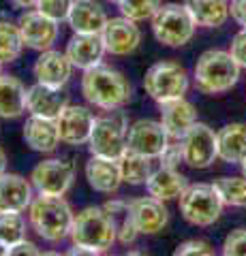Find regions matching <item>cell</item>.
I'll use <instances>...</instances> for the list:
<instances>
[{
    "instance_id": "6da1fadb",
    "label": "cell",
    "mask_w": 246,
    "mask_h": 256,
    "mask_svg": "<svg viewBox=\"0 0 246 256\" xmlns=\"http://www.w3.org/2000/svg\"><path fill=\"white\" fill-rule=\"evenodd\" d=\"M82 94L90 105L103 111H114L122 109L131 100L133 88L120 70L105 66V64H97V66L84 70Z\"/></svg>"
},
{
    "instance_id": "7a4b0ae2",
    "label": "cell",
    "mask_w": 246,
    "mask_h": 256,
    "mask_svg": "<svg viewBox=\"0 0 246 256\" xmlns=\"http://www.w3.org/2000/svg\"><path fill=\"white\" fill-rule=\"evenodd\" d=\"M30 224L37 230L39 237L45 242L58 244L65 237H69L71 226H73L75 214L71 205L60 194H41L33 198L30 203Z\"/></svg>"
},
{
    "instance_id": "3957f363",
    "label": "cell",
    "mask_w": 246,
    "mask_h": 256,
    "mask_svg": "<svg viewBox=\"0 0 246 256\" xmlns=\"http://www.w3.org/2000/svg\"><path fill=\"white\" fill-rule=\"evenodd\" d=\"M71 242L73 246L90 248L94 254L107 252L116 242V224L112 216L107 214L105 207H86L73 218V226H71Z\"/></svg>"
},
{
    "instance_id": "277c9868",
    "label": "cell",
    "mask_w": 246,
    "mask_h": 256,
    "mask_svg": "<svg viewBox=\"0 0 246 256\" xmlns=\"http://www.w3.org/2000/svg\"><path fill=\"white\" fill-rule=\"evenodd\" d=\"M240 64L229 52L208 50L195 64V86L203 94H223L237 84Z\"/></svg>"
},
{
    "instance_id": "5b68a950",
    "label": "cell",
    "mask_w": 246,
    "mask_h": 256,
    "mask_svg": "<svg viewBox=\"0 0 246 256\" xmlns=\"http://www.w3.org/2000/svg\"><path fill=\"white\" fill-rule=\"evenodd\" d=\"M223 198L214 184H193L180 194V214L193 226H210L220 218Z\"/></svg>"
},
{
    "instance_id": "8992f818",
    "label": "cell",
    "mask_w": 246,
    "mask_h": 256,
    "mask_svg": "<svg viewBox=\"0 0 246 256\" xmlns=\"http://www.w3.org/2000/svg\"><path fill=\"white\" fill-rule=\"evenodd\" d=\"M126 116L122 111H107L105 116L94 120L92 134L88 139V148L92 156L114 158L118 160L126 152Z\"/></svg>"
},
{
    "instance_id": "52a82bcc",
    "label": "cell",
    "mask_w": 246,
    "mask_h": 256,
    "mask_svg": "<svg viewBox=\"0 0 246 256\" xmlns=\"http://www.w3.org/2000/svg\"><path fill=\"white\" fill-rule=\"evenodd\" d=\"M152 32L158 43L167 47L186 45L195 34V22L184 4L167 2L161 4L152 15Z\"/></svg>"
},
{
    "instance_id": "ba28073f",
    "label": "cell",
    "mask_w": 246,
    "mask_h": 256,
    "mask_svg": "<svg viewBox=\"0 0 246 256\" xmlns=\"http://www.w3.org/2000/svg\"><path fill=\"white\" fill-rule=\"evenodd\" d=\"M144 90L158 105L173 98H182L188 90V73L178 62H156L146 70Z\"/></svg>"
},
{
    "instance_id": "9c48e42d",
    "label": "cell",
    "mask_w": 246,
    "mask_h": 256,
    "mask_svg": "<svg viewBox=\"0 0 246 256\" xmlns=\"http://www.w3.org/2000/svg\"><path fill=\"white\" fill-rule=\"evenodd\" d=\"M180 146H182V160L190 169H208L218 158L216 132L203 122H197L190 128L182 137Z\"/></svg>"
},
{
    "instance_id": "30bf717a",
    "label": "cell",
    "mask_w": 246,
    "mask_h": 256,
    "mask_svg": "<svg viewBox=\"0 0 246 256\" xmlns=\"http://www.w3.org/2000/svg\"><path fill=\"white\" fill-rule=\"evenodd\" d=\"M33 188L41 194H60L65 196L75 182V166L69 160L50 158L39 162L30 173Z\"/></svg>"
},
{
    "instance_id": "8fae6325",
    "label": "cell",
    "mask_w": 246,
    "mask_h": 256,
    "mask_svg": "<svg viewBox=\"0 0 246 256\" xmlns=\"http://www.w3.org/2000/svg\"><path fill=\"white\" fill-rule=\"evenodd\" d=\"M169 137L161 122L154 120H137L126 130V150L137 152L141 156L158 158L167 148Z\"/></svg>"
},
{
    "instance_id": "7c38bea8",
    "label": "cell",
    "mask_w": 246,
    "mask_h": 256,
    "mask_svg": "<svg viewBox=\"0 0 246 256\" xmlns=\"http://www.w3.org/2000/svg\"><path fill=\"white\" fill-rule=\"evenodd\" d=\"M18 26L22 32L24 45L30 47V50H37V52L52 50L58 38V22L45 18V15L37 9L22 13Z\"/></svg>"
},
{
    "instance_id": "4fadbf2b",
    "label": "cell",
    "mask_w": 246,
    "mask_h": 256,
    "mask_svg": "<svg viewBox=\"0 0 246 256\" xmlns=\"http://www.w3.org/2000/svg\"><path fill=\"white\" fill-rule=\"evenodd\" d=\"M94 118L88 107L82 105H67L65 111L58 116V132L60 141L69 143V146H84L88 143L92 128H94Z\"/></svg>"
},
{
    "instance_id": "5bb4252c",
    "label": "cell",
    "mask_w": 246,
    "mask_h": 256,
    "mask_svg": "<svg viewBox=\"0 0 246 256\" xmlns=\"http://www.w3.org/2000/svg\"><path fill=\"white\" fill-rule=\"evenodd\" d=\"M137 22L129 18H114L107 20L105 28H103L101 36L105 43V52L112 56H129L139 47L141 43V32L135 26Z\"/></svg>"
},
{
    "instance_id": "9a60e30c",
    "label": "cell",
    "mask_w": 246,
    "mask_h": 256,
    "mask_svg": "<svg viewBox=\"0 0 246 256\" xmlns=\"http://www.w3.org/2000/svg\"><path fill=\"white\" fill-rule=\"evenodd\" d=\"M67 105H69V98L62 92V88H54V86H45L37 82L26 90V111L30 116L58 120V116L65 111Z\"/></svg>"
},
{
    "instance_id": "2e32d148",
    "label": "cell",
    "mask_w": 246,
    "mask_h": 256,
    "mask_svg": "<svg viewBox=\"0 0 246 256\" xmlns=\"http://www.w3.org/2000/svg\"><path fill=\"white\" fill-rule=\"evenodd\" d=\"M129 210L133 216V222L137 226L139 235H156L167 226L169 222V212L154 196H139L133 198L129 203Z\"/></svg>"
},
{
    "instance_id": "e0dca14e",
    "label": "cell",
    "mask_w": 246,
    "mask_h": 256,
    "mask_svg": "<svg viewBox=\"0 0 246 256\" xmlns=\"http://www.w3.org/2000/svg\"><path fill=\"white\" fill-rule=\"evenodd\" d=\"M161 124L171 141H182V137L197 124V111L193 102H188L184 96L161 102Z\"/></svg>"
},
{
    "instance_id": "ac0fdd59",
    "label": "cell",
    "mask_w": 246,
    "mask_h": 256,
    "mask_svg": "<svg viewBox=\"0 0 246 256\" xmlns=\"http://www.w3.org/2000/svg\"><path fill=\"white\" fill-rule=\"evenodd\" d=\"M73 68L75 66L71 64L67 54L56 52V50H45L37 58L33 73H35L39 84L54 86V88H65L67 82L71 79Z\"/></svg>"
},
{
    "instance_id": "d6986e66",
    "label": "cell",
    "mask_w": 246,
    "mask_h": 256,
    "mask_svg": "<svg viewBox=\"0 0 246 256\" xmlns=\"http://www.w3.org/2000/svg\"><path fill=\"white\" fill-rule=\"evenodd\" d=\"M71 64L79 70H88L97 66L103 60L105 54V43H103L101 34H82V32H73V36L67 43V52Z\"/></svg>"
},
{
    "instance_id": "ffe728a7",
    "label": "cell",
    "mask_w": 246,
    "mask_h": 256,
    "mask_svg": "<svg viewBox=\"0 0 246 256\" xmlns=\"http://www.w3.org/2000/svg\"><path fill=\"white\" fill-rule=\"evenodd\" d=\"M33 203V182L18 173L0 175V212H24Z\"/></svg>"
},
{
    "instance_id": "44dd1931",
    "label": "cell",
    "mask_w": 246,
    "mask_h": 256,
    "mask_svg": "<svg viewBox=\"0 0 246 256\" xmlns=\"http://www.w3.org/2000/svg\"><path fill=\"white\" fill-rule=\"evenodd\" d=\"M69 26L82 34H101L107 24L105 9L97 0H73L69 13Z\"/></svg>"
},
{
    "instance_id": "7402d4cb",
    "label": "cell",
    "mask_w": 246,
    "mask_h": 256,
    "mask_svg": "<svg viewBox=\"0 0 246 256\" xmlns=\"http://www.w3.org/2000/svg\"><path fill=\"white\" fill-rule=\"evenodd\" d=\"M86 180H88L92 190L103 192V194H112L122 184L120 164L114 158L92 156L86 164Z\"/></svg>"
},
{
    "instance_id": "603a6c76",
    "label": "cell",
    "mask_w": 246,
    "mask_h": 256,
    "mask_svg": "<svg viewBox=\"0 0 246 256\" xmlns=\"http://www.w3.org/2000/svg\"><path fill=\"white\" fill-rule=\"evenodd\" d=\"M24 141L28 143L30 150L41 152V154H50L58 148L60 132L56 120H47L39 116H30L24 124Z\"/></svg>"
},
{
    "instance_id": "cb8c5ba5",
    "label": "cell",
    "mask_w": 246,
    "mask_h": 256,
    "mask_svg": "<svg viewBox=\"0 0 246 256\" xmlns=\"http://www.w3.org/2000/svg\"><path fill=\"white\" fill-rule=\"evenodd\" d=\"M188 182L176 166H165L161 164L154 173L150 175V180L146 182L148 194L158 198V201H171V198H180V194L186 190Z\"/></svg>"
},
{
    "instance_id": "d4e9b609",
    "label": "cell",
    "mask_w": 246,
    "mask_h": 256,
    "mask_svg": "<svg viewBox=\"0 0 246 256\" xmlns=\"http://www.w3.org/2000/svg\"><path fill=\"white\" fill-rule=\"evenodd\" d=\"M218 158L229 164H240L246 158V124L231 122L216 132Z\"/></svg>"
},
{
    "instance_id": "484cf974",
    "label": "cell",
    "mask_w": 246,
    "mask_h": 256,
    "mask_svg": "<svg viewBox=\"0 0 246 256\" xmlns=\"http://www.w3.org/2000/svg\"><path fill=\"white\" fill-rule=\"evenodd\" d=\"M26 111V86L18 77L0 73V118L13 120Z\"/></svg>"
},
{
    "instance_id": "4316f807",
    "label": "cell",
    "mask_w": 246,
    "mask_h": 256,
    "mask_svg": "<svg viewBox=\"0 0 246 256\" xmlns=\"http://www.w3.org/2000/svg\"><path fill=\"white\" fill-rule=\"evenodd\" d=\"M195 26L201 28H218L229 18V2L227 0H184Z\"/></svg>"
},
{
    "instance_id": "83f0119b",
    "label": "cell",
    "mask_w": 246,
    "mask_h": 256,
    "mask_svg": "<svg viewBox=\"0 0 246 256\" xmlns=\"http://www.w3.org/2000/svg\"><path fill=\"white\" fill-rule=\"evenodd\" d=\"M152 160L154 158H148V156L137 154V152L126 150L124 154L118 158L120 173H122V182L131 184V186H141V184H146L150 180V175L154 173Z\"/></svg>"
},
{
    "instance_id": "f1b7e54d",
    "label": "cell",
    "mask_w": 246,
    "mask_h": 256,
    "mask_svg": "<svg viewBox=\"0 0 246 256\" xmlns=\"http://www.w3.org/2000/svg\"><path fill=\"white\" fill-rule=\"evenodd\" d=\"M107 210V214L112 216V220L116 224V233H118V242L122 246H129L137 239L139 230L135 226L133 222V216H131V210H129V203L124 201H109L103 205Z\"/></svg>"
},
{
    "instance_id": "f546056e",
    "label": "cell",
    "mask_w": 246,
    "mask_h": 256,
    "mask_svg": "<svg viewBox=\"0 0 246 256\" xmlns=\"http://www.w3.org/2000/svg\"><path fill=\"white\" fill-rule=\"evenodd\" d=\"M24 38H22V32L18 24H11V22H0V62L7 64V62H15L22 56L24 52Z\"/></svg>"
},
{
    "instance_id": "4dcf8cb0",
    "label": "cell",
    "mask_w": 246,
    "mask_h": 256,
    "mask_svg": "<svg viewBox=\"0 0 246 256\" xmlns=\"http://www.w3.org/2000/svg\"><path fill=\"white\" fill-rule=\"evenodd\" d=\"M22 239H26V220L22 212H0V244L9 250Z\"/></svg>"
},
{
    "instance_id": "1f68e13d",
    "label": "cell",
    "mask_w": 246,
    "mask_h": 256,
    "mask_svg": "<svg viewBox=\"0 0 246 256\" xmlns=\"http://www.w3.org/2000/svg\"><path fill=\"white\" fill-rule=\"evenodd\" d=\"M214 188L218 190L225 205L231 207H246V178H218L214 182Z\"/></svg>"
},
{
    "instance_id": "d6a6232c",
    "label": "cell",
    "mask_w": 246,
    "mask_h": 256,
    "mask_svg": "<svg viewBox=\"0 0 246 256\" xmlns=\"http://www.w3.org/2000/svg\"><path fill=\"white\" fill-rule=\"evenodd\" d=\"M118 6H120V13L124 18L133 22H146L152 20V15L158 11L161 0H122Z\"/></svg>"
},
{
    "instance_id": "836d02e7",
    "label": "cell",
    "mask_w": 246,
    "mask_h": 256,
    "mask_svg": "<svg viewBox=\"0 0 246 256\" xmlns=\"http://www.w3.org/2000/svg\"><path fill=\"white\" fill-rule=\"evenodd\" d=\"M71 6H73V0H39V4L35 6L37 11H41L45 18H50L54 22H65L69 20Z\"/></svg>"
},
{
    "instance_id": "e575fe53",
    "label": "cell",
    "mask_w": 246,
    "mask_h": 256,
    "mask_svg": "<svg viewBox=\"0 0 246 256\" xmlns=\"http://www.w3.org/2000/svg\"><path fill=\"white\" fill-rule=\"evenodd\" d=\"M225 256H246V228H235L225 237Z\"/></svg>"
},
{
    "instance_id": "d590c367",
    "label": "cell",
    "mask_w": 246,
    "mask_h": 256,
    "mask_svg": "<svg viewBox=\"0 0 246 256\" xmlns=\"http://www.w3.org/2000/svg\"><path fill=\"white\" fill-rule=\"evenodd\" d=\"M176 256H190V254H199V256H212L214 250L208 242H201V239H190V242L180 244L176 250H173Z\"/></svg>"
},
{
    "instance_id": "8d00e7d4",
    "label": "cell",
    "mask_w": 246,
    "mask_h": 256,
    "mask_svg": "<svg viewBox=\"0 0 246 256\" xmlns=\"http://www.w3.org/2000/svg\"><path fill=\"white\" fill-rule=\"evenodd\" d=\"M231 58L240 64V68H246V28H242L231 41Z\"/></svg>"
},
{
    "instance_id": "74e56055",
    "label": "cell",
    "mask_w": 246,
    "mask_h": 256,
    "mask_svg": "<svg viewBox=\"0 0 246 256\" xmlns=\"http://www.w3.org/2000/svg\"><path fill=\"white\" fill-rule=\"evenodd\" d=\"M158 158H161V164H165V166H178L180 162H184V160H182V146H180V141H176L173 146H169V143H167V148L163 150V154Z\"/></svg>"
},
{
    "instance_id": "f35d334b",
    "label": "cell",
    "mask_w": 246,
    "mask_h": 256,
    "mask_svg": "<svg viewBox=\"0 0 246 256\" xmlns=\"http://www.w3.org/2000/svg\"><path fill=\"white\" fill-rule=\"evenodd\" d=\"M229 15H231L242 28H246V0H231V4H229Z\"/></svg>"
},
{
    "instance_id": "ab89813d",
    "label": "cell",
    "mask_w": 246,
    "mask_h": 256,
    "mask_svg": "<svg viewBox=\"0 0 246 256\" xmlns=\"http://www.w3.org/2000/svg\"><path fill=\"white\" fill-rule=\"evenodd\" d=\"M7 254L11 256H22V254H41V250L33 244V242H26V239H22V242H18L15 246H11L9 250H7Z\"/></svg>"
},
{
    "instance_id": "60d3db41",
    "label": "cell",
    "mask_w": 246,
    "mask_h": 256,
    "mask_svg": "<svg viewBox=\"0 0 246 256\" xmlns=\"http://www.w3.org/2000/svg\"><path fill=\"white\" fill-rule=\"evenodd\" d=\"M15 6H20V9H35L39 4V0H11Z\"/></svg>"
},
{
    "instance_id": "b9f144b4",
    "label": "cell",
    "mask_w": 246,
    "mask_h": 256,
    "mask_svg": "<svg viewBox=\"0 0 246 256\" xmlns=\"http://www.w3.org/2000/svg\"><path fill=\"white\" fill-rule=\"evenodd\" d=\"M69 254H88V256H94V252L90 250V248H84V246H73L69 250Z\"/></svg>"
},
{
    "instance_id": "7bdbcfd3",
    "label": "cell",
    "mask_w": 246,
    "mask_h": 256,
    "mask_svg": "<svg viewBox=\"0 0 246 256\" xmlns=\"http://www.w3.org/2000/svg\"><path fill=\"white\" fill-rule=\"evenodd\" d=\"M5 171H7V154L0 150V175H3Z\"/></svg>"
},
{
    "instance_id": "ee69618b",
    "label": "cell",
    "mask_w": 246,
    "mask_h": 256,
    "mask_svg": "<svg viewBox=\"0 0 246 256\" xmlns=\"http://www.w3.org/2000/svg\"><path fill=\"white\" fill-rule=\"evenodd\" d=\"M240 166H242V175H244V178H246V158L242 160V162H240Z\"/></svg>"
},
{
    "instance_id": "f6af8a7d",
    "label": "cell",
    "mask_w": 246,
    "mask_h": 256,
    "mask_svg": "<svg viewBox=\"0 0 246 256\" xmlns=\"http://www.w3.org/2000/svg\"><path fill=\"white\" fill-rule=\"evenodd\" d=\"M0 254H7V248H5L3 244H0Z\"/></svg>"
},
{
    "instance_id": "bcb514c9",
    "label": "cell",
    "mask_w": 246,
    "mask_h": 256,
    "mask_svg": "<svg viewBox=\"0 0 246 256\" xmlns=\"http://www.w3.org/2000/svg\"><path fill=\"white\" fill-rule=\"evenodd\" d=\"M109 2H112V4H120L122 0H109Z\"/></svg>"
},
{
    "instance_id": "7dc6e473",
    "label": "cell",
    "mask_w": 246,
    "mask_h": 256,
    "mask_svg": "<svg viewBox=\"0 0 246 256\" xmlns=\"http://www.w3.org/2000/svg\"><path fill=\"white\" fill-rule=\"evenodd\" d=\"M0 64H3V62H0Z\"/></svg>"
}]
</instances>
